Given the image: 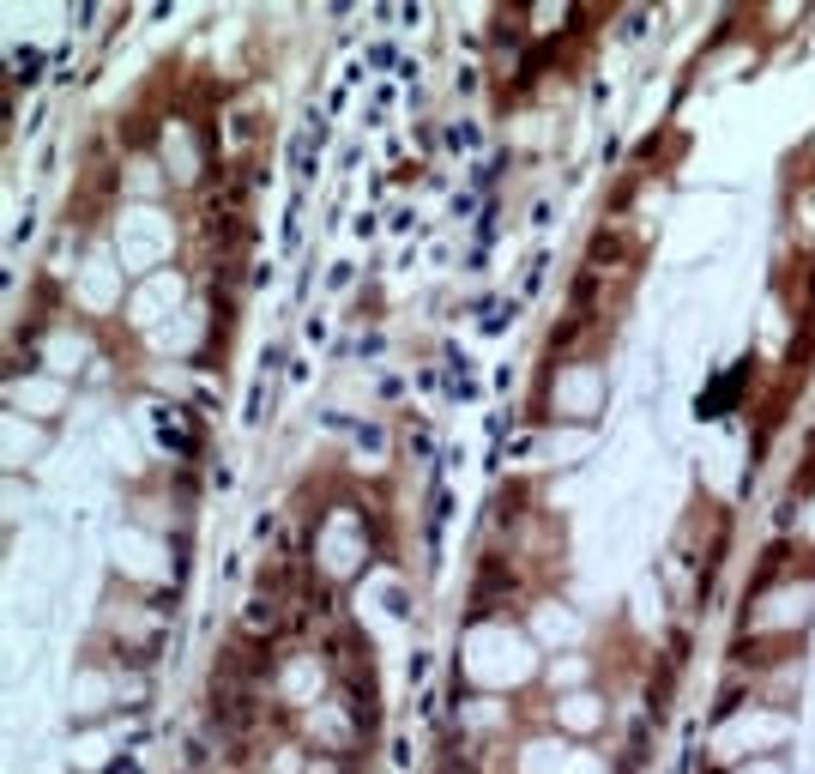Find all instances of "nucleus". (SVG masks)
I'll return each mask as SVG.
<instances>
[{
    "instance_id": "f257e3e1",
    "label": "nucleus",
    "mask_w": 815,
    "mask_h": 774,
    "mask_svg": "<svg viewBox=\"0 0 815 774\" xmlns=\"http://www.w3.org/2000/svg\"><path fill=\"white\" fill-rule=\"evenodd\" d=\"M272 630H278V599L266 593V599H254V605L242 611V635H248V642H266Z\"/></svg>"
}]
</instances>
